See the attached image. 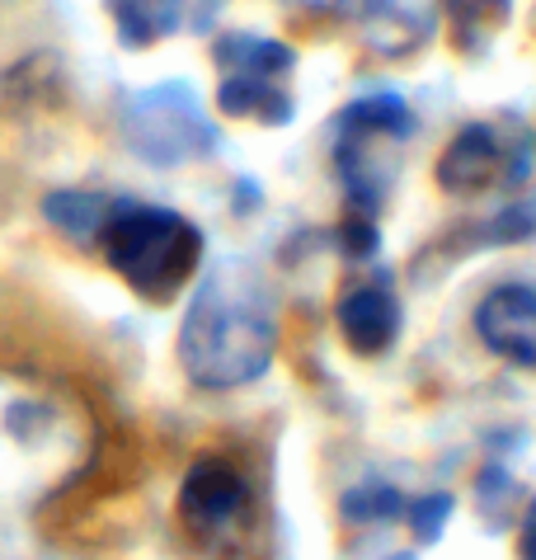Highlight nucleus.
<instances>
[{"instance_id":"nucleus-1","label":"nucleus","mask_w":536,"mask_h":560,"mask_svg":"<svg viewBox=\"0 0 536 560\" xmlns=\"http://www.w3.org/2000/svg\"><path fill=\"white\" fill-rule=\"evenodd\" d=\"M179 368L202 392L255 386L278 353V316L268 288L245 264L212 269L188 298L179 320Z\"/></svg>"},{"instance_id":"nucleus-2","label":"nucleus","mask_w":536,"mask_h":560,"mask_svg":"<svg viewBox=\"0 0 536 560\" xmlns=\"http://www.w3.org/2000/svg\"><path fill=\"white\" fill-rule=\"evenodd\" d=\"M104 259L141 302H170L194 283L202 264V231L188 217L147 203H118L104 231Z\"/></svg>"},{"instance_id":"nucleus-3","label":"nucleus","mask_w":536,"mask_h":560,"mask_svg":"<svg viewBox=\"0 0 536 560\" xmlns=\"http://www.w3.org/2000/svg\"><path fill=\"white\" fill-rule=\"evenodd\" d=\"M415 132V114L405 108L400 95H368L353 100L339 114V142H335V165L349 194V217H368L376 222L391 179L400 170V147Z\"/></svg>"},{"instance_id":"nucleus-4","label":"nucleus","mask_w":536,"mask_h":560,"mask_svg":"<svg viewBox=\"0 0 536 560\" xmlns=\"http://www.w3.org/2000/svg\"><path fill=\"white\" fill-rule=\"evenodd\" d=\"M536 165V137L527 122H470L438 155V189L452 198H480L494 189H517Z\"/></svg>"},{"instance_id":"nucleus-5","label":"nucleus","mask_w":536,"mask_h":560,"mask_svg":"<svg viewBox=\"0 0 536 560\" xmlns=\"http://www.w3.org/2000/svg\"><path fill=\"white\" fill-rule=\"evenodd\" d=\"M217 71H222V90H217L222 114L255 118V122H268V128H282V122L292 118L296 57L288 43L231 34L217 43Z\"/></svg>"},{"instance_id":"nucleus-6","label":"nucleus","mask_w":536,"mask_h":560,"mask_svg":"<svg viewBox=\"0 0 536 560\" xmlns=\"http://www.w3.org/2000/svg\"><path fill=\"white\" fill-rule=\"evenodd\" d=\"M128 142L141 161L179 165L188 155H208L217 147V132L179 85H161L128 108Z\"/></svg>"},{"instance_id":"nucleus-7","label":"nucleus","mask_w":536,"mask_h":560,"mask_svg":"<svg viewBox=\"0 0 536 560\" xmlns=\"http://www.w3.org/2000/svg\"><path fill=\"white\" fill-rule=\"evenodd\" d=\"M179 518L194 537H231L249 518V480L222 457H202L179 486Z\"/></svg>"},{"instance_id":"nucleus-8","label":"nucleus","mask_w":536,"mask_h":560,"mask_svg":"<svg viewBox=\"0 0 536 560\" xmlns=\"http://www.w3.org/2000/svg\"><path fill=\"white\" fill-rule=\"evenodd\" d=\"M476 335L503 363L536 372V288L503 283L476 306Z\"/></svg>"},{"instance_id":"nucleus-9","label":"nucleus","mask_w":536,"mask_h":560,"mask_svg":"<svg viewBox=\"0 0 536 560\" xmlns=\"http://www.w3.org/2000/svg\"><path fill=\"white\" fill-rule=\"evenodd\" d=\"M339 335L358 358H382L396 349L400 339V325H405V311L396 288L382 283V278H368V283H353L349 292L339 298Z\"/></svg>"},{"instance_id":"nucleus-10","label":"nucleus","mask_w":536,"mask_h":560,"mask_svg":"<svg viewBox=\"0 0 536 560\" xmlns=\"http://www.w3.org/2000/svg\"><path fill=\"white\" fill-rule=\"evenodd\" d=\"M118 203L104 194H85V189H61V194H47L43 217L53 222L61 236L75 241V245H100L108 222H114Z\"/></svg>"},{"instance_id":"nucleus-11","label":"nucleus","mask_w":536,"mask_h":560,"mask_svg":"<svg viewBox=\"0 0 536 560\" xmlns=\"http://www.w3.org/2000/svg\"><path fill=\"white\" fill-rule=\"evenodd\" d=\"M118 24V38L128 48H147V43H161L179 28V10L184 0H108Z\"/></svg>"},{"instance_id":"nucleus-12","label":"nucleus","mask_w":536,"mask_h":560,"mask_svg":"<svg viewBox=\"0 0 536 560\" xmlns=\"http://www.w3.org/2000/svg\"><path fill=\"white\" fill-rule=\"evenodd\" d=\"M447 10H452V38L470 52H480L509 20V0H447Z\"/></svg>"},{"instance_id":"nucleus-13","label":"nucleus","mask_w":536,"mask_h":560,"mask_svg":"<svg viewBox=\"0 0 536 560\" xmlns=\"http://www.w3.org/2000/svg\"><path fill=\"white\" fill-rule=\"evenodd\" d=\"M339 513L349 523H396L400 513H409V500L396 490V486H386V480H362V486H353L349 494L339 500Z\"/></svg>"},{"instance_id":"nucleus-14","label":"nucleus","mask_w":536,"mask_h":560,"mask_svg":"<svg viewBox=\"0 0 536 560\" xmlns=\"http://www.w3.org/2000/svg\"><path fill=\"white\" fill-rule=\"evenodd\" d=\"M447 513H452V494H419V500H409V533H415L419 547H433L443 537Z\"/></svg>"},{"instance_id":"nucleus-15","label":"nucleus","mask_w":536,"mask_h":560,"mask_svg":"<svg viewBox=\"0 0 536 560\" xmlns=\"http://www.w3.org/2000/svg\"><path fill=\"white\" fill-rule=\"evenodd\" d=\"M517 560H536V500L527 504L523 533H517Z\"/></svg>"}]
</instances>
